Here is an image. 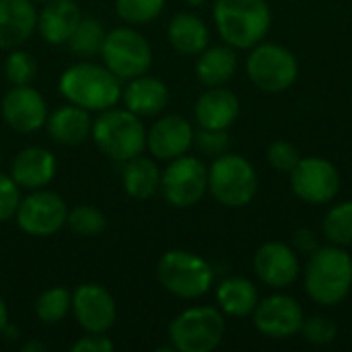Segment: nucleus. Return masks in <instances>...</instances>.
Listing matches in <instances>:
<instances>
[{
	"mask_svg": "<svg viewBox=\"0 0 352 352\" xmlns=\"http://www.w3.org/2000/svg\"><path fill=\"white\" fill-rule=\"evenodd\" d=\"M6 326H8V309H6V303H4V299L0 297V336L4 334Z\"/></svg>",
	"mask_w": 352,
	"mask_h": 352,
	"instance_id": "obj_40",
	"label": "nucleus"
},
{
	"mask_svg": "<svg viewBox=\"0 0 352 352\" xmlns=\"http://www.w3.org/2000/svg\"><path fill=\"white\" fill-rule=\"evenodd\" d=\"M324 237L332 245H351L352 243V200L332 206L324 219Z\"/></svg>",
	"mask_w": 352,
	"mask_h": 352,
	"instance_id": "obj_30",
	"label": "nucleus"
},
{
	"mask_svg": "<svg viewBox=\"0 0 352 352\" xmlns=\"http://www.w3.org/2000/svg\"><path fill=\"white\" fill-rule=\"evenodd\" d=\"M72 352H111L113 351V342L105 336V334H97V332H87L85 336H80L74 344Z\"/></svg>",
	"mask_w": 352,
	"mask_h": 352,
	"instance_id": "obj_38",
	"label": "nucleus"
},
{
	"mask_svg": "<svg viewBox=\"0 0 352 352\" xmlns=\"http://www.w3.org/2000/svg\"><path fill=\"white\" fill-rule=\"evenodd\" d=\"M72 309V293L64 287H52L43 291L35 301V316L41 324H60Z\"/></svg>",
	"mask_w": 352,
	"mask_h": 352,
	"instance_id": "obj_29",
	"label": "nucleus"
},
{
	"mask_svg": "<svg viewBox=\"0 0 352 352\" xmlns=\"http://www.w3.org/2000/svg\"><path fill=\"white\" fill-rule=\"evenodd\" d=\"M122 101L126 109H130L138 118L157 116L165 109L169 101V89L161 78L140 74L126 80V87H122Z\"/></svg>",
	"mask_w": 352,
	"mask_h": 352,
	"instance_id": "obj_21",
	"label": "nucleus"
},
{
	"mask_svg": "<svg viewBox=\"0 0 352 352\" xmlns=\"http://www.w3.org/2000/svg\"><path fill=\"white\" fill-rule=\"evenodd\" d=\"M14 217L23 233L33 237H50L66 225L68 206L56 192L33 190V194L21 198Z\"/></svg>",
	"mask_w": 352,
	"mask_h": 352,
	"instance_id": "obj_11",
	"label": "nucleus"
},
{
	"mask_svg": "<svg viewBox=\"0 0 352 352\" xmlns=\"http://www.w3.org/2000/svg\"><path fill=\"white\" fill-rule=\"evenodd\" d=\"M103 64L120 80L146 74L153 64V47L148 39L132 27H118L107 31L101 47Z\"/></svg>",
	"mask_w": 352,
	"mask_h": 352,
	"instance_id": "obj_8",
	"label": "nucleus"
},
{
	"mask_svg": "<svg viewBox=\"0 0 352 352\" xmlns=\"http://www.w3.org/2000/svg\"><path fill=\"white\" fill-rule=\"evenodd\" d=\"M165 6V0H116V10L130 25H146L155 21Z\"/></svg>",
	"mask_w": 352,
	"mask_h": 352,
	"instance_id": "obj_32",
	"label": "nucleus"
},
{
	"mask_svg": "<svg viewBox=\"0 0 352 352\" xmlns=\"http://www.w3.org/2000/svg\"><path fill=\"white\" fill-rule=\"evenodd\" d=\"M237 70L235 50L225 45H212L198 54L196 76L204 87H225Z\"/></svg>",
	"mask_w": 352,
	"mask_h": 352,
	"instance_id": "obj_25",
	"label": "nucleus"
},
{
	"mask_svg": "<svg viewBox=\"0 0 352 352\" xmlns=\"http://www.w3.org/2000/svg\"><path fill=\"white\" fill-rule=\"evenodd\" d=\"M0 113L12 130L29 134L45 126L47 105L41 93L35 91L31 85H16L8 89L2 97Z\"/></svg>",
	"mask_w": 352,
	"mask_h": 352,
	"instance_id": "obj_15",
	"label": "nucleus"
},
{
	"mask_svg": "<svg viewBox=\"0 0 352 352\" xmlns=\"http://www.w3.org/2000/svg\"><path fill=\"white\" fill-rule=\"evenodd\" d=\"M293 243H295V248H297L299 252H303V254H314V252L320 248L318 235H316L311 229H299V231H295Z\"/></svg>",
	"mask_w": 352,
	"mask_h": 352,
	"instance_id": "obj_39",
	"label": "nucleus"
},
{
	"mask_svg": "<svg viewBox=\"0 0 352 352\" xmlns=\"http://www.w3.org/2000/svg\"><path fill=\"white\" fill-rule=\"evenodd\" d=\"M31 351H45V346H43V344H37V342H29V344H25V346H23V352H31Z\"/></svg>",
	"mask_w": 352,
	"mask_h": 352,
	"instance_id": "obj_41",
	"label": "nucleus"
},
{
	"mask_svg": "<svg viewBox=\"0 0 352 352\" xmlns=\"http://www.w3.org/2000/svg\"><path fill=\"white\" fill-rule=\"evenodd\" d=\"M60 95L87 111H105L122 99L120 78L105 64L78 62L66 68L58 82Z\"/></svg>",
	"mask_w": 352,
	"mask_h": 352,
	"instance_id": "obj_1",
	"label": "nucleus"
},
{
	"mask_svg": "<svg viewBox=\"0 0 352 352\" xmlns=\"http://www.w3.org/2000/svg\"><path fill=\"white\" fill-rule=\"evenodd\" d=\"M352 289V258L340 245L318 248L305 270L307 295L324 307L342 303Z\"/></svg>",
	"mask_w": 352,
	"mask_h": 352,
	"instance_id": "obj_2",
	"label": "nucleus"
},
{
	"mask_svg": "<svg viewBox=\"0 0 352 352\" xmlns=\"http://www.w3.org/2000/svg\"><path fill=\"white\" fill-rule=\"evenodd\" d=\"M303 309L297 299L289 295H272L264 301H258L254 309V326L256 330L274 340L291 338L299 334L303 326Z\"/></svg>",
	"mask_w": 352,
	"mask_h": 352,
	"instance_id": "obj_14",
	"label": "nucleus"
},
{
	"mask_svg": "<svg viewBox=\"0 0 352 352\" xmlns=\"http://www.w3.org/2000/svg\"><path fill=\"white\" fill-rule=\"evenodd\" d=\"M194 116L200 128L229 130L239 118V99L225 87H208V91L198 97Z\"/></svg>",
	"mask_w": 352,
	"mask_h": 352,
	"instance_id": "obj_20",
	"label": "nucleus"
},
{
	"mask_svg": "<svg viewBox=\"0 0 352 352\" xmlns=\"http://www.w3.org/2000/svg\"><path fill=\"white\" fill-rule=\"evenodd\" d=\"M157 278L167 293L179 299H200L210 291L214 270L198 254L171 250L161 256L157 264Z\"/></svg>",
	"mask_w": 352,
	"mask_h": 352,
	"instance_id": "obj_5",
	"label": "nucleus"
},
{
	"mask_svg": "<svg viewBox=\"0 0 352 352\" xmlns=\"http://www.w3.org/2000/svg\"><path fill=\"white\" fill-rule=\"evenodd\" d=\"M45 128L54 142L64 144V146H76L89 138L93 120L87 109L68 103L47 113Z\"/></svg>",
	"mask_w": 352,
	"mask_h": 352,
	"instance_id": "obj_23",
	"label": "nucleus"
},
{
	"mask_svg": "<svg viewBox=\"0 0 352 352\" xmlns=\"http://www.w3.org/2000/svg\"><path fill=\"white\" fill-rule=\"evenodd\" d=\"M212 16L225 43L239 50L258 45L272 25V12L266 0H217Z\"/></svg>",
	"mask_w": 352,
	"mask_h": 352,
	"instance_id": "obj_3",
	"label": "nucleus"
},
{
	"mask_svg": "<svg viewBox=\"0 0 352 352\" xmlns=\"http://www.w3.org/2000/svg\"><path fill=\"white\" fill-rule=\"evenodd\" d=\"M266 159L268 163L280 171V173H291L295 169V165L301 161V153L297 151L295 144L287 142V140H274L270 146H268V153H266Z\"/></svg>",
	"mask_w": 352,
	"mask_h": 352,
	"instance_id": "obj_36",
	"label": "nucleus"
},
{
	"mask_svg": "<svg viewBox=\"0 0 352 352\" xmlns=\"http://www.w3.org/2000/svg\"><path fill=\"white\" fill-rule=\"evenodd\" d=\"M217 303L223 314L233 318H245L254 314L258 305V289L252 280L243 276L225 278L217 287Z\"/></svg>",
	"mask_w": 352,
	"mask_h": 352,
	"instance_id": "obj_27",
	"label": "nucleus"
},
{
	"mask_svg": "<svg viewBox=\"0 0 352 352\" xmlns=\"http://www.w3.org/2000/svg\"><path fill=\"white\" fill-rule=\"evenodd\" d=\"M37 29L33 0H0V50L23 45Z\"/></svg>",
	"mask_w": 352,
	"mask_h": 352,
	"instance_id": "obj_19",
	"label": "nucleus"
},
{
	"mask_svg": "<svg viewBox=\"0 0 352 352\" xmlns=\"http://www.w3.org/2000/svg\"><path fill=\"white\" fill-rule=\"evenodd\" d=\"M186 2H188V4H192V6H202L206 0H186Z\"/></svg>",
	"mask_w": 352,
	"mask_h": 352,
	"instance_id": "obj_42",
	"label": "nucleus"
},
{
	"mask_svg": "<svg viewBox=\"0 0 352 352\" xmlns=\"http://www.w3.org/2000/svg\"><path fill=\"white\" fill-rule=\"evenodd\" d=\"M254 270L264 285L272 289H287L299 276V258L287 243L268 241L256 252Z\"/></svg>",
	"mask_w": 352,
	"mask_h": 352,
	"instance_id": "obj_16",
	"label": "nucleus"
},
{
	"mask_svg": "<svg viewBox=\"0 0 352 352\" xmlns=\"http://www.w3.org/2000/svg\"><path fill=\"white\" fill-rule=\"evenodd\" d=\"M225 336V318L219 309L200 305L182 311L169 324L171 349L179 352L214 351Z\"/></svg>",
	"mask_w": 352,
	"mask_h": 352,
	"instance_id": "obj_7",
	"label": "nucleus"
},
{
	"mask_svg": "<svg viewBox=\"0 0 352 352\" xmlns=\"http://www.w3.org/2000/svg\"><path fill=\"white\" fill-rule=\"evenodd\" d=\"M169 43L184 56H198L208 47V27L194 12H177L167 27Z\"/></svg>",
	"mask_w": 352,
	"mask_h": 352,
	"instance_id": "obj_24",
	"label": "nucleus"
},
{
	"mask_svg": "<svg viewBox=\"0 0 352 352\" xmlns=\"http://www.w3.org/2000/svg\"><path fill=\"white\" fill-rule=\"evenodd\" d=\"M194 146L208 155V157H221L225 153H229L231 146V138L227 130H212V128H200L198 132H194Z\"/></svg>",
	"mask_w": 352,
	"mask_h": 352,
	"instance_id": "obj_35",
	"label": "nucleus"
},
{
	"mask_svg": "<svg viewBox=\"0 0 352 352\" xmlns=\"http://www.w3.org/2000/svg\"><path fill=\"white\" fill-rule=\"evenodd\" d=\"M105 27L101 25L99 19L93 16H82L80 23L76 25L74 33L68 39V47L74 56L78 58H93L97 54H101L103 41H105Z\"/></svg>",
	"mask_w": 352,
	"mask_h": 352,
	"instance_id": "obj_28",
	"label": "nucleus"
},
{
	"mask_svg": "<svg viewBox=\"0 0 352 352\" xmlns=\"http://www.w3.org/2000/svg\"><path fill=\"white\" fill-rule=\"evenodd\" d=\"M91 136L103 155L120 163L142 155L146 148V128L142 120L126 107L99 111V118L93 120Z\"/></svg>",
	"mask_w": 352,
	"mask_h": 352,
	"instance_id": "obj_4",
	"label": "nucleus"
},
{
	"mask_svg": "<svg viewBox=\"0 0 352 352\" xmlns=\"http://www.w3.org/2000/svg\"><path fill=\"white\" fill-rule=\"evenodd\" d=\"M66 225L74 235L89 239V237H97L105 231L107 219L99 208L89 206V204H80V206H74L72 210H68Z\"/></svg>",
	"mask_w": 352,
	"mask_h": 352,
	"instance_id": "obj_31",
	"label": "nucleus"
},
{
	"mask_svg": "<svg viewBox=\"0 0 352 352\" xmlns=\"http://www.w3.org/2000/svg\"><path fill=\"white\" fill-rule=\"evenodd\" d=\"M78 322V326L85 332H97L107 334V330L113 328L118 318L116 299L111 293L97 285V283H85L76 287L72 293V309H70Z\"/></svg>",
	"mask_w": 352,
	"mask_h": 352,
	"instance_id": "obj_13",
	"label": "nucleus"
},
{
	"mask_svg": "<svg viewBox=\"0 0 352 352\" xmlns=\"http://www.w3.org/2000/svg\"><path fill=\"white\" fill-rule=\"evenodd\" d=\"M58 171L56 157L43 146H29L23 148L10 165V177L16 182L19 188L25 190H41L45 188Z\"/></svg>",
	"mask_w": 352,
	"mask_h": 352,
	"instance_id": "obj_18",
	"label": "nucleus"
},
{
	"mask_svg": "<svg viewBox=\"0 0 352 352\" xmlns=\"http://www.w3.org/2000/svg\"><path fill=\"white\" fill-rule=\"evenodd\" d=\"M208 192L223 206L243 208L256 198L258 175L245 157L225 153L208 167Z\"/></svg>",
	"mask_w": 352,
	"mask_h": 352,
	"instance_id": "obj_6",
	"label": "nucleus"
},
{
	"mask_svg": "<svg viewBox=\"0 0 352 352\" xmlns=\"http://www.w3.org/2000/svg\"><path fill=\"white\" fill-rule=\"evenodd\" d=\"M165 200L175 208H190L202 200L208 190V169L198 157L182 155L171 159L161 173V188Z\"/></svg>",
	"mask_w": 352,
	"mask_h": 352,
	"instance_id": "obj_10",
	"label": "nucleus"
},
{
	"mask_svg": "<svg viewBox=\"0 0 352 352\" xmlns=\"http://www.w3.org/2000/svg\"><path fill=\"white\" fill-rule=\"evenodd\" d=\"M194 144V128L182 116H165L146 132V148L153 157L171 161L190 151Z\"/></svg>",
	"mask_w": 352,
	"mask_h": 352,
	"instance_id": "obj_17",
	"label": "nucleus"
},
{
	"mask_svg": "<svg viewBox=\"0 0 352 352\" xmlns=\"http://www.w3.org/2000/svg\"><path fill=\"white\" fill-rule=\"evenodd\" d=\"M289 175L295 196L307 204H326L338 196L340 173L336 165L328 159L305 157Z\"/></svg>",
	"mask_w": 352,
	"mask_h": 352,
	"instance_id": "obj_12",
	"label": "nucleus"
},
{
	"mask_svg": "<svg viewBox=\"0 0 352 352\" xmlns=\"http://www.w3.org/2000/svg\"><path fill=\"white\" fill-rule=\"evenodd\" d=\"M21 204V188L10 175L0 173V223L14 219Z\"/></svg>",
	"mask_w": 352,
	"mask_h": 352,
	"instance_id": "obj_37",
	"label": "nucleus"
},
{
	"mask_svg": "<svg viewBox=\"0 0 352 352\" xmlns=\"http://www.w3.org/2000/svg\"><path fill=\"white\" fill-rule=\"evenodd\" d=\"M82 12L74 0H50L37 12V31L52 45L68 43L76 25L80 23Z\"/></svg>",
	"mask_w": 352,
	"mask_h": 352,
	"instance_id": "obj_22",
	"label": "nucleus"
},
{
	"mask_svg": "<svg viewBox=\"0 0 352 352\" xmlns=\"http://www.w3.org/2000/svg\"><path fill=\"white\" fill-rule=\"evenodd\" d=\"M122 184H124V190L130 198L146 200V198L155 196L157 190L161 188V171L155 165V161L138 155L134 159L124 161Z\"/></svg>",
	"mask_w": 352,
	"mask_h": 352,
	"instance_id": "obj_26",
	"label": "nucleus"
},
{
	"mask_svg": "<svg viewBox=\"0 0 352 352\" xmlns=\"http://www.w3.org/2000/svg\"><path fill=\"white\" fill-rule=\"evenodd\" d=\"M303 334V338L316 346H326L330 342H334V338L338 336V326L326 318V316H311L307 320H303V326L299 330Z\"/></svg>",
	"mask_w": 352,
	"mask_h": 352,
	"instance_id": "obj_34",
	"label": "nucleus"
},
{
	"mask_svg": "<svg viewBox=\"0 0 352 352\" xmlns=\"http://www.w3.org/2000/svg\"><path fill=\"white\" fill-rule=\"evenodd\" d=\"M33 2H43V4H45V2H50V0H33Z\"/></svg>",
	"mask_w": 352,
	"mask_h": 352,
	"instance_id": "obj_43",
	"label": "nucleus"
},
{
	"mask_svg": "<svg viewBox=\"0 0 352 352\" xmlns=\"http://www.w3.org/2000/svg\"><path fill=\"white\" fill-rule=\"evenodd\" d=\"M35 74H37V64L29 52L19 50V47L8 50V56L4 60V76L12 87L31 85Z\"/></svg>",
	"mask_w": 352,
	"mask_h": 352,
	"instance_id": "obj_33",
	"label": "nucleus"
},
{
	"mask_svg": "<svg viewBox=\"0 0 352 352\" xmlns=\"http://www.w3.org/2000/svg\"><path fill=\"white\" fill-rule=\"evenodd\" d=\"M245 70L250 80L264 93H283L291 89L299 74V62L291 50L278 43H258L252 47Z\"/></svg>",
	"mask_w": 352,
	"mask_h": 352,
	"instance_id": "obj_9",
	"label": "nucleus"
}]
</instances>
